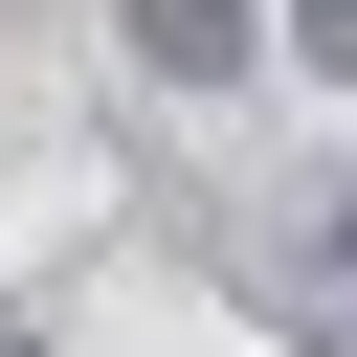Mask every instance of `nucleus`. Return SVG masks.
Masks as SVG:
<instances>
[{
	"label": "nucleus",
	"instance_id": "f257e3e1",
	"mask_svg": "<svg viewBox=\"0 0 357 357\" xmlns=\"http://www.w3.org/2000/svg\"><path fill=\"white\" fill-rule=\"evenodd\" d=\"M112 45H134V89H245L290 22L268 0H112Z\"/></svg>",
	"mask_w": 357,
	"mask_h": 357
},
{
	"label": "nucleus",
	"instance_id": "f03ea898",
	"mask_svg": "<svg viewBox=\"0 0 357 357\" xmlns=\"http://www.w3.org/2000/svg\"><path fill=\"white\" fill-rule=\"evenodd\" d=\"M290 22V67H357V0H268Z\"/></svg>",
	"mask_w": 357,
	"mask_h": 357
},
{
	"label": "nucleus",
	"instance_id": "7ed1b4c3",
	"mask_svg": "<svg viewBox=\"0 0 357 357\" xmlns=\"http://www.w3.org/2000/svg\"><path fill=\"white\" fill-rule=\"evenodd\" d=\"M335 245H357V201H335Z\"/></svg>",
	"mask_w": 357,
	"mask_h": 357
},
{
	"label": "nucleus",
	"instance_id": "20e7f679",
	"mask_svg": "<svg viewBox=\"0 0 357 357\" xmlns=\"http://www.w3.org/2000/svg\"><path fill=\"white\" fill-rule=\"evenodd\" d=\"M0 357H22V335H0Z\"/></svg>",
	"mask_w": 357,
	"mask_h": 357
}]
</instances>
